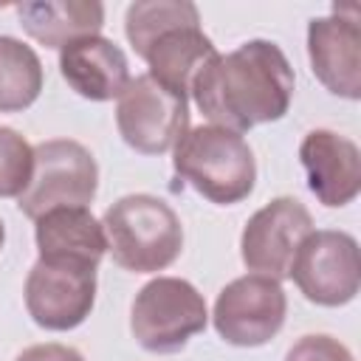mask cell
<instances>
[{"label":"cell","mask_w":361,"mask_h":361,"mask_svg":"<svg viewBox=\"0 0 361 361\" xmlns=\"http://www.w3.org/2000/svg\"><path fill=\"white\" fill-rule=\"evenodd\" d=\"M293 68L282 48L248 39L206 62L189 96L212 124L243 135L257 124L279 121L293 102Z\"/></svg>","instance_id":"obj_1"},{"label":"cell","mask_w":361,"mask_h":361,"mask_svg":"<svg viewBox=\"0 0 361 361\" xmlns=\"http://www.w3.org/2000/svg\"><path fill=\"white\" fill-rule=\"evenodd\" d=\"M124 34L133 51L149 65V76L189 99L195 76L217 56L200 28V11L186 0H138L127 6Z\"/></svg>","instance_id":"obj_2"},{"label":"cell","mask_w":361,"mask_h":361,"mask_svg":"<svg viewBox=\"0 0 361 361\" xmlns=\"http://www.w3.org/2000/svg\"><path fill=\"white\" fill-rule=\"evenodd\" d=\"M175 175L217 206L245 200L257 183V161L248 141L217 124L186 130L172 147Z\"/></svg>","instance_id":"obj_3"},{"label":"cell","mask_w":361,"mask_h":361,"mask_svg":"<svg viewBox=\"0 0 361 361\" xmlns=\"http://www.w3.org/2000/svg\"><path fill=\"white\" fill-rule=\"evenodd\" d=\"M113 262L133 274L169 268L183 248V226L175 209L155 195H124L102 217Z\"/></svg>","instance_id":"obj_4"},{"label":"cell","mask_w":361,"mask_h":361,"mask_svg":"<svg viewBox=\"0 0 361 361\" xmlns=\"http://www.w3.org/2000/svg\"><path fill=\"white\" fill-rule=\"evenodd\" d=\"M209 322L203 293L178 276H158L147 282L130 310L133 338L147 353H178L192 336L203 333Z\"/></svg>","instance_id":"obj_5"},{"label":"cell","mask_w":361,"mask_h":361,"mask_svg":"<svg viewBox=\"0 0 361 361\" xmlns=\"http://www.w3.org/2000/svg\"><path fill=\"white\" fill-rule=\"evenodd\" d=\"M99 189V166L87 147L71 138H51L34 147V172L28 189L17 197L25 217L59 206H87Z\"/></svg>","instance_id":"obj_6"},{"label":"cell","mask_w":361,"mask_h":361,"mask_svg":"<svg viewBox=\"0 0 361 361\" xmlns=\"http://www.w3.org/2000/svg\"><path fill=\"white\" fill-rule=\"evenodd\" d=\"M116 127L141 155H164L189 130V99L172 93L149 73L127 82L116 104Z\"/></svg>","instance_id":"obj_7"},{"label":"cell","mask_w":361,"mask_h":361,"mask_svg":"<svg viewBox=\"0 0 361 361\" xmlns=\"http://www.w3.org/2000/svg\"><path fill=\"white\" fill-rule=\"evenodd\" d=\"M290 279L313 305L338 307L353 302L361 288V257L355 237L333 228L310 231L293 257Z\"/></svg>","instance_id":"obj_8"},{"label":"cell","mask_w":361,"mask_h":361,"mask_svg":"<svg viewBox=\"0 0 361 361\" xmlns=\"http://www.w3.org/2000/svg\"><path fill=\"white\" fill-rule=\"evenodd\" d=\"M96 268L79 259H37L25 276V310L45 330L79 327L96 302Z\"/></svg>","instance_id":"obj_9"},{"label":"cell","mask_w":361,"mask_h":361,"mask_svg":"<svg viewBox=\"0 0 361 361\" xmlns=\"http://www.w3.org/2000/svg\"><path fill=\"white\" fill-rule=\"evenodd\" d=\"M288 299L276 279L248 274L231 279L214 302V330L234 347H262L285 324Z\"/></svg>","instance_id":"obj_10"},{"label":"cell","mask_w":361,"mask_h":361,"mask_svg":"<svg viewBox=\"0 0 361 361\" xmlns=\"http://www.w3.org/2000/svg\"><path fill=\"white\" fill-rule=\"evenodd\" d=\"M313 231V217L296 197H274L254 212L240 237V257L248 271L288 279L293 257L305 237Z\"/></svg>","instance_id":"obj_11"},{"label":"cell","mask_w":361,"mask_h":361,"mask_svg":"<svg viewBox=\"0 0 361 361\" xmlns=\"http://www.w3.org/2000/svg\"><path fill=\"white\" fill-rule=\"evenodd\" d=\"M307 56L313 76L341 99H361V28L355 6H333L330 17L307 23Z\"/></svg>","instance_id":"obj_12"},{"label":"cell","mask_w":361,"mask_h":361,"mask_svg":"<svg viewBox=\"0 0 361 361\" xmlns=\"http://www.w3.org/2000/svg\"><path fill=\"white\" fill-rule=\"evenodd\" d=\"M299 161L307 172V189L322 206L338 209L361 192L358 144L336 130H310L299 144Z\"/></svg>","instance_id":"obj_13"},{"label":"cell","mask_w":361,"mask_h":361,"mask_svg":"<svg viewBox=\"0 0 361 361\" xmlns=\"http://www.w3.org/2000/svg\"><path fill=\"white\" fill-rule=\"evenodd\" d=\"M59 73L82 99L110 102L127 87L130 62L113 39L93 34L59 48Z\"/></svg>","instance_id":"obj_14"},{"label":"cell","mask_w":361,"mask_h":361,"mask_svg":"<svg viewBox=\"0 0 361 361\" xmlns=\"http://www.w3.org/2000/svg\"><path fill=\"white\" fill-rule=\"evenodd\" d=\"M39 259H79L99 265L107 251L104 226L87 206H59L34 220Z\"/></svg>","instance_id":"obj_15"},{"label":"cell","mask_w":361,"mask_h":361,"mask_svg":"<svg viewBox=\"0 0 361 361\" xmlns=\"http://www.w3.org/2000/svg\"><path fill=\"white\" fill-rule=\"evenodd\" d=\"M14 11L23 31L45 48H65L104 25V6L96 0H28Z\"/></svg>","instance_id":"obj_16"},{"label":"cell","mask_w":361,"mask_h":361,"mask_svg":"<svg viewBox=\"0 0 361 361\" xmlns=\"http://www.w3.org/2000/svg\"><path fill=\"white\" fill-rule=\"evenodd\" d=\"M42 90V62L37 51L0 34V113H20Z\"/></svg>","instance_id":"obj_17"},{"label":"cell","mask_w":361,"mask_h":361,"mask_svg":"<svg viewBox=\"0 0 361 361\" xmlns=\"http://www.w3.org/2000/svg\"><path fill=\"white\" fill-rule=\"evenodd\" d=\"M34 172V147L11 127H0V197H20Z\"/></svg>","instance_id":"obj_18"},{"label":"cell","mask_w":361,"mask_h":361,"mask_svg":"<svg viewBox=\"0 0 361 361\" xmlns=\"http://www.w3.org/2000/svg\"><path fill=\"white\" fill-rule=\"evenodd\" d=\"M285 361H355L347 344H341L333 336L324 333H310L302 336L285 355Z\"/></svg>","instance_id":"obj_19"},{"label":"cell","mask_w":361,"mask_h":361,"mask_svg":"<svg viewBox=\"0 0 361 361\" xmlns=\"http://www.w3.org/2000/svg\"><path fill=\"white\" fill-rule=\"evenodd\" d=\"M14 361H85V355L68 344H34V347H25Z\"/></svg>","instance_id":"obj_20"},{"label":"cell","mask_w":361,"mask_h":361,"mask_svg":"<svg viewBox=\"0 0 361 361\" xmlns=\"http://www.w3.org/2000/svg\"><path fill=\"white\" fill-rule=\"evenodd\" d=\"M3 243H6V226H3V220H0V248H3Z\"/></svg>","instance_id":"obj_21"}]
</instances>
